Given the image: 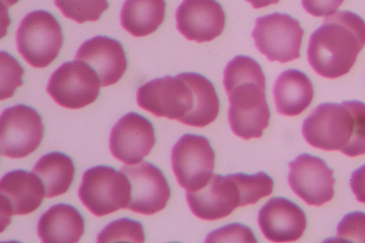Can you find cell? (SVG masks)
I'll use <instances>...</instances> for the list:
<instances>
[{
	"label": "cell",
	"mask_w": 365,
	"mask_h": 243,
	"mask_svg": "<svg viewBox=\"0 0 365 243\" xmlns=\"http://www.w3.org/2000/svg\"><path fill=\"white\" fill-rule=\"evenodd\" d=\"M138 105L156 117L205 127L217 117L219 98L212 83L204 76L185 72L158 78L141 86Z\"/></svg>",
	"instance_id": "cell-1"
},
{
	"label": "cell",
	"mask_w": 365,
	"mask_h": 243,
	"mask_svg": "<svg viewBox=\"0 0 365 243\" xmlns=\"http://www.w3.org/2000/svg\"><path fill=\"white\" fill-rule=\"evenodd\" d=\"M223 83L232 132L245 140L262 135L270 111L265 96V77L260 65L248 56H237L224 71Z\"/></svg>",
	"instance_id": "cell-2"
},
{
	"label": "cell",
	"mask_w": 365,
	"mask_h": 243,
	"mask_svg": "<svg viewBox=\"0 0 365 243\" xmlns=\"http://www.w3.org/2000/svg\"><path fill=\"white\" fill-rule=\"evenodd\" d=\"M365 45V21L357 14L339 11L324 18L310 36L307 59L319 75L336 78L346 74Z\"/></svg>",
	"instance_id": "cell-3"
},
{
	"label": "cell",
	"mask_w": 365,
	"mask_h": 243,
	"mask_svg": "<svg viewBox=\"0 0 365 243\" xmlns=\"http://www.w3.org/2000/svg\"><path fill=\"white\" fill-rule=\"evenodd\" d=\"M273 187L272 179L264 172L212 174L199 190L186 191V198L194 215L212 221L228 216L238 207L255 204L269 196Z\"/></svg>",
	"instance_id": "cell-4"
},
{
	"label": "cell",
	"mask_w": 365,
	"mask_h": 243,
	"mask_svg": "<svg viewBox=\"0 0 365 243\" xmlns=\"http://www.w3.org/2000/svg\"><path fill=\"white\" fill-rule=\"evenodd\" d=\"M63 42L59 22L44 10L26 14L16 31L19 53L29 64L37 68L48 66L57 58Z\"/></svg>",
	"instance_id": "cell-5"
},
{
	"label": "cell",
	"mask_w": 365,
	"mask_h": 243,
	"mask_svg": "<svg viewBox=\"0 0 365 243\" xmlns=\"http://www.w3.org/2000/svg\"><path fill=\"white\" fill-rule=\"evenodd\" d=\"M130 192V183L124 172L98 165L83 173L78 197L93 214L102 217L127 208Z\"/></svg>",
	"instance_id": "cell-6"
},
{
	"label": "cell",
	"mask_w": 365,
	"mask_h": 243,
	"mask_svg": "<svg viewBox=\"0 0 365 243\" xmlns=\"http://www.w3.org/2000/svg\"><path fill=\"white\" fill-rule=\"evenodd\" d=\"M354 117L350 101L318 105L304 120L302 134L312 147L342 151L353 135Z\"/></svg>",
	"instance_id": "cell-7"
},
{
	"label": "cell",
	"mask_w": 365,
	"mask_h": 243,
	"mask_svg": "<svg viewBox=\"0 0 365 243\" xmlns=\"http://www.w3.org/2000/svg\"><path fill=\"white\" fill-rule=\"evenodd\" d=\"M304 33L298 20L276 12L258 17L252 36L258 51L269 61L284 63L300 57Z\"/></svg>",
	"instance_id": "cell-8"
},
{
	"label": "cell",
	"mask_w": 365,
	"mask_h": 243,
	"mask_svg": "<svg viewBox=\"0 0 365 243\" xmlns=\"http://www.w3.org/2000/svg\"><path fill=\"white\" fill-rule=\"evenodd\" d=\"M101 86L96 71L85 62L74 60L65 62L52 73L46 91L59 105L79 109L96 100Z\"/></svg>",
	"instance_id": "cell-9"
},
{
	"label": "cell",
	"mask_w": 365,
	"mask_h": 243,
	"mask_svg": "<svg viewBox=\"0 0 365 243\" xmlns=\"http://www.w3.org/2000/svg\"><path fill=\"white\" fill-rule=\"evenodd\" d=\"M42 118L33 108L19 104L5 109L0 118V148L3 156L24 157L35 151L43 137Z\"/></svg>",
	"instance_id": "cell-10"
},
{
	"label": "cell",
	"mask_w": 365,
	"mask_h": 243,
	"mask_svg": "<svg viewBox=\"0 0 365 243\" xmlns=\"http://www.w3.org/2000/svg\"><path fill=\"white\" fill-rule=\"evenodd\" d=\"M171 163L179 185L186 191H195L212 175L215 152L205 137L187 133L173 146Z\"/></svg>",
	"instance_id": "cell-11"
},
{
	"label": "cell",
	"mask_w": 365,
	"mask_h": 243,
	"mask_svg": "<svg viewBox=\"0 0 365 243\" xmlns=\"http://www.w3.org/2000/svg\"><path fill=\"white\" fill-rule=\"evenodd\" d=\"M120 171L125 174L131 187L127 209L145 215L155 214L164 209L170 197V188L158 167L142 161L124 165Z\"/></svg>",
	"instance_id": "cell-12"
},
{
	"label": "cell",
	"mask_w": 365,
	"mask_h": 243,
	"mask_svg": "<svg viewBox=\"0 0 365 243\" xmlns=\"http://www.w3.org/2000/svg\"><path fill=\"white\" fill-rule=\"evenodd\" d=\"M288 182L293 192L309 205L320 206L334 196V171L324 160L304 153L289 164Z\"/></svg>",
	"instance_id": "cell-13"
},
{
	"label": "cell",
	"mask_w": 365,
	"mask_h": 243,
	"mask_svg": "<svg viewBox=\"0 0 365 243\" xmlns=\"http://www.w3.org/2000/svg\"><path fill=\"white\" fill-rule=\"evenodd\" d=\"M155 143L151 122L144 116L128 113L113 127L109 139L112 155L127 165H134L147 156Z\"/></svg>",
	"instance_id": "cell-14"
},
{
	"label": "cell",
	"mask_w": 365,
	"mask_h": 243,
	"mask_svg": "<svg viewBox=\"0 0 365 243\" xmlns=\"http://www.w3.org/2000/svg\"><path fill=\"white\" fill-rule=\"evenodd\" d=\"M178 30L190 41H210L225 25V14L216 0H183L175 12Z\"/></svg>",
	"instance_id": "cell-15"
},
{
	"label": "cell",
	"mask_w": 365,
	"mask_h": 243,
	"mask_svg": "<svg viewBox=\"0 0 365 243\" xmlns=\"http://www.w3.org/2000/svg\"><path fill=\"white\" fill-rule=\"evenodd\" d=\"M0 195L1 219L5 217L8 222L12 215L35 211L46 197L40 178L33 171L24 170H12L2 177Z\"/></svg>",
	"instance_id": "cell-16"
},
{
	"label": "cell",
	"mask_w": 365,
	"mask_h": 243,
	"mask_svg": "<svg viewBox=\"0 0 365 243\" xmlns=\"http://www.w3.org/2000/svg\"><path fill=\"white\" fill-rule=\"evenodd\" d=\"M258 223L268 240L287 242L302 237L307 219L303 210L293 202L284 197H273L260 209Z\"/></svg>",
	"instance_id": "cell-17"
},
{
	"label": "cell",
	"mask_w": 365,
	"mask_h": 243,
	"mask_svg": "<svg viewBox=\"0 0 365 243\" xmlns=\"http://www.w3.org/2000/svg\"><path fill=\"white\" fill-rule=\"evenodd\" d=\"M97 73L101 86L117 83L127 69L128 61L121 43L112 38L97 36L83 43L75 56Z\"/></svg>",
	"instance_id": "cell-18"
},
{
	"label": "cell",
	"mask_w": 365,
	"mask_h": 243,
	"mask_svg": "<svg viewBox=\"0 0 365 243\" xmlns=\"http://www.w3.org/2000/svg\"><path fill=\"white\" fill-rule=\"evenodd\" d=\"M84 232V219L76 208L60 203L41 217L37 233L45 243H76Z\"/></svg>",
	"instance_id": "cell-19"
},
{
	"label": "cell",
	"mask_w": 365,
	"mask_h": 243,
	"mask_svg": "<svg viewBox=\"0 0 365 243\" xmlns=\"http://www.w3.org/2000/svg\"><path fill=\"white\" fill-rule=\"evenodd\" d=\"M273 96L279 113L287 116L298 115L308 108L313 99V85L302 71L286 70L274 83Z\"/></svg>",
	"instance_id": "cell-20"
},
{
	"label": "cell",
	"mask_w": 365,
	"mask_h": 243,
	"mask_svg": "<svg viewBox=\"0 0 365 243\" xmlns=\"http://www.w3.org/2000/svg\"><path fill=\"white\" fill-rule=\"evenodd\" d=\"M165 0H125L120 14V24L136 37L155 32L165 15Z\"/></svg>",
	"instance_id": "cell-21"
},
{
	"label": "cell",
	"mask_w": 365,
	"mask_h": 243,
	"mask_svg": "<svg viewBox=\"0 0 365 243\" xmlns=\"http://www.w3.org/2000/svg\"><path fill=\"white\" fill-rule=\"evenodd\" d=\"M41 180L48 198L64 194L74 177L71 158L60 152H52L40 157L32 170Z\"/></svg>",
	"instance_id": "cell-22"
},
{
	"label": "cell",
	"mask_w": 365,
	"mask_h": 243,
	"mask_svg": "<svg viewBox=\"0 0 365 243\" xmlns=\"http://www.w3.org/2000/svg\"><path fill=\"white\" fill-rule=\"evenodd\" d=\"M63 15L78 24L96 21L108 8L107 0H54Z\"/></svg>",
	"instance_id": "cell-23"
},
{
	"label": "cell",
	"mask_w": 365,
	"mask_h": 243,
	"mask_svg": "<svg viewBox=\"0 0 365 243\" xmlns=\"http://www.w3.org/2000/svg\"><path fill=\"white\" fill-rule=\"evenodd\" d=\"M145 241L142 224L129 218H120L111 222L97 236V242H135Z\"/></svg>",
	"instance_id": "cell-24"
},
{
	"label": "cell",
	"mask_w": 365,
	"mask_h": 243,
	"mask_svg": "<svg viewBox=\"0 0 365 243\" xmlns=\"http://www.w3.org/2000/svg\"><path fill=\"white\" fill-rule=\"evenodd\" d=\"M1 100L11 97L16 88L23 84L24 71L20 63L7 52H1Z\"/></svg>",
	"instance_id": "cell-25"
},
{
	"label": "cell",
	"mask_w": 365,
	"mask_h": 243,
	"mask_svg": "<svg viewBox=\"0 0 365 243\" xmlns=\"http://www.w3.org/2000/svg\"><path fill=\"white\" fill-rule=\"evenodd\" d=\"M349 101L354 117V128L349 144L341 152L354 157L365 154V103L359 100Z\"/></svg>",
	"instance_id": "cell-26"
},
{
	"label": "cell",
	"mask_w": 365,
	"mask_h": 243,
	"mask_svg": "<svg viewBox=\"0 0 365 243\" xmlns=\"http://www.w3.org/2000/svg\"><path fill=\"white\" fill-rule=\"evenodd\" d=\"M336 239L343 242H365V213L346 214L337 225Z\"/></svg>",
	"instance_id": "cell-27"
},
{
	"label": "cell",
	"mask_w": 365,
	"mask_h": 243,
	"mask_svg": "<svg viewBox=\"0 0 365 243\" xmlns=\"http://www.w3.org/2000/svg\"><path fill=\"white\" fill-rule=\"evenodd\" d=\"M206 242H257L252 231L243 224L232 223L210 232Z\"/></svg>",
	"instance_id": "cell-28"
},
{
	"label": "cell",
	"mask_w": 365,
	"mask_h": 243,
	"mask_svg": "<svg viewBox=\"0 0 365 243\" xmlns=\"http://www.w3.org/2000/svg\"><path fill=\"white\" fill-rule=\"evenodd\" d=\"M344 0H302L305 11L314 16H327L336 12Z\"/></svg>",
	"instance_id": "cell-29"
},
{
	"label": "cell",
	"mask_w": 365,
	"mask_h": 243,
	"mask_svg": "<svg viewBox=\"0 0 365 243\" xmlns=\"http://www.w3.org/2000/svg\"><path fill=\"white\" fill-rule=\"evenodd\" d=\"M350 186L356 200L365 203V164L352 172Z\"/></svg>",
	"instance_id": "cell-30"
},
{
	"label": "cell",
	"mask_w": 365,
	"mask_h": 243,
	"mask_svg": "<svg viewBox=\"0 0 365 243\" xmlns=\"http://www.w3.org/2000/svg\"><path fill=\"white\" fill-rule=\"evenodd\" d=\"M250 2L255 9L267 6L270 4H277L279 0H246Z\"/></svg>",
	"instance_id": "cell-31"
},
{
	"label": "cell",
	"mask_w": 365,
	"mask_h": 243,
	"mask_svg": "<svg viewBox=\"0 0 365 243\" xmlns=\"http://www.w3.org/2000/svg\"><path fill=\"white\" fill-rule=\"evenodd\" d=\"M19 0H1L2 4L6 7H9L15 4Z\"/></svg>",
	"instance_id": "cell-32"
}]
</instances>
